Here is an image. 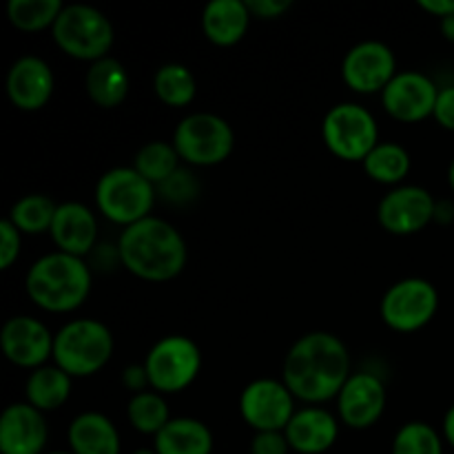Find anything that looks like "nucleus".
Instances as JSON below:
<instances>
[{
    "label": "nucleus",
    "mask_w": 454,
    "mask_h": 454,
    "mask_svg": "<svg viewBox=\"0 0 454 454\" xmlns=\"http://www.w3.org/2000/svg\"><path fill=\"white\" fill-rule=\"evenodd\" d=\"M340 417L322 406H304L293 415L284 434L297 454H324L340 439Z\"/></svg>",
    "instance_id": "6ab92c4d"
},
{
    "label": "nucleus",
    "mask_w": 454,
    "mask_h": 454,
    "mask_svg": "<svg viewBox=\"0 0 454 454\" xmlns=\"http://www.w3.org/2000/svg\"><path fill=\"white\" fill-rule=\"evenodd\" d=\"M454 220V204L450 200H437V207H434V222L439 224H450Z\"/></svg>",
    "instance_id": "ea45409f"
},
{
    "label": "nucleus",
    "mask_w": 454,
    "mask_h": 454,
    "mask_svg": "<svg viewBox=\"0 0 454 454\" xmlns=\"http://www.w3.org/2000/svg\"><path fill=\"white\" fill-rule=\"evenodd\" d=\"M122 266L145 282H171L184 270L189 251L180 231L162 217H146L120 233Z\"/></svg>",
    "instance_id": "f03ea898"
},
{
    "label": "nucleus",
    "mask_w": 454,
    "mask_h": 454,
    "mask_svg": "<svg viewBox=\"0 0 454 454\" xmlns=\"http://www.w3.org/2000/svg\"><path fill=\"white\" fill-rule=\"evenodd\" d=\"M439 29H442V35L448 40V43H454V13L448 18H442Z\"/></svg>",
    "instance_id": "79ce46f5"
},
{
    "label": "nucleus",
    "mask_w": 454,
    "mask_h": 454,
    "mask_svg": "<svg viewBox=\"0 0 454 454\" xmlns=\"http://www.w3.org/2000/svg\"><path fill=\"white\" fill-rule=\"evenodd\" d=\"M388 403V390L377 372L357 371L337 395V417L353 430H368L381 419Z\"/></svg>",
    "instance_id": "4468645a"
},
{
    "label": "nucleus",
    "mask_w": 454,
    "mask_h": 454,
    "mask_svg": "<svg viewBox=\"0 0 454 454\" xmlns=\"http://www.w3.org/2000/svg\"><path fill=\"white\" fill-rule=\"evenodd\" d=\"M322 140L333 155L346 162H364L380 145V124L368 106L340 102L324 115Z\"/></svg>",
    "instance_id": "6e6552de"
},
{
    "label": "nucleus",
    "mask_w": 454,
    "mask_h": 454,
    "mask_svg": "<svg viewBox=\"0 0 454 454\" xmlns=\"http://www.w3.org/2000/svg\"><path fill=\"white\" fill-rule=\"evenodd\" d=\"M151 390L176 395L189 388L202 371V350L191 337L167 335L155 341L145 357Z\"/></svg>",
    "instance_id": "1a4fd4ad"
},
{
    "label": "nucleus",
    "mask_w": 454,
    "mask_h": 454,
    "mask_svg": "<svg viewBox=\"0 0 454 454\" xmlns=\"http://www.w3.org/2000/svg\"><path fill=\"white\" fill-rule=\"evenodd\" d=\"M437 200L419 184H402L390 189L377 204L381 229L393 235H415L434 222Z\"/></svg>",
    "instance_id": "ddd939ff"
},
{
    "label": "nucleus",
    "mask_w": 454,
    "mask_h": 454,
    "mask_svg": "<svg viewBox=\"0 0 454 454\" xmlns=\"http://www.w3.org/2000/svg\"><path fill=\"white\" fill-rule=\"evenodd\" d=\"M7 96L20 111H40L49 105L56 89V78L44 58L27 53L20 56L7 71Z\"/></svg>",
    "instance_id": "f3484780"
},
{
    "label": "nucleus",
    "mask_w": 454,
    "mask_h": 454,
    "mask_svg": "<svg viewBox=\"0 0 454 454\" xmlns=\"http://www.w3.org/2000/svg\"><path fill=\"white\" fill-rule=\"evenodd\" d=\"M395 51L381 40H362L346 51L341 60V78L355 93H381L397 75Z\"/></svg>",
    "instance_id": "f8f14e48"
},
{
    "label": "nucleus",
    "mask_w": 454,
    "mask_h": 454,
    "mask_svg": "<svg viewBox=\"0 0 454 454\" xmlns=\"http://www.w3.org/2000/svg\"><path fill=\"white\" fill-rule=\"evenodd\" d=\"M180 153L173 146V142L151 140L136 153L133 168L158 189L162 182H167L180 168Z\"/></svg>",
    "instance_id": "c85d7f7f"
},
{
    "label": "nucleus",
    "mask_w": 454,
    "mask_h": 454,
    "mask_svg": "<svg viewBox=\"0 0 454 454\" xmlns=\"http://www.w3.org/2000/svg\"><path fill=\"white\" fill-rule=\"evenodd\" d=\"M158 189L133 167H114L96 184V207L109 222L131 226L151 217Z\"/></svg>",
    "instance_id": "39448f33"
},
{
    "label": "nucleus",
    "mask_w": 454,
    "mask_h": 454,
    "mask_svg": "<svg viewBox=\"0 0 454 454\" xmlns=\"http://www.w3.org/2000/svg\"><path fill=\"white\" fill-rule=\"evenodd\" d=\"M51 34L60 51L89 65L109 56L115 40L109 16L82 3L65 4Z\"/></svg>",
    "instance_id": "423d86ee"
},
{
    "label": "nucleus",
    "mask_w": 454,
    "mask_h": 454,
    "mask_svg": "<svg viewBox=\"0 0 454 454\" xmlns=\"http://www.w3.org/2000/svg\"><path fill=\"white\" fill-rule=\"evenodd\" d=\"M133 454H158V452H155V448H137Z\"/></svg>",
    "instance_id": "c03bdc74"
},
{
    "label": "nucleus",
    "mask_w": 454,
    "mask_h": 454,
    "mask_svg": "<svg viewBox=\"0 0 454 454\" xmlns=\"http://www.w3.org/2000/svg\"><path fill=\"white\" fill-rule=\"evenodd\" d=\"M390 454H443V434L426 421H406L395 433Z\"/></svg>",
    "instance_id": "2f4dec72"
},
{
    "label": "nucleus",
    "mask_w": 454,
    "mask_h": 454,
    "mask_svg": "<svg viewBox=\"0 0 454 454\" xmlns=\"http://www.w3.org/2000/svg\"><path fill=\"white\" fill-rule=\"evenodd\" d=\"M293 452L284 433H255L251 442V454H288Z\"/></svg>",
    "instance_id": "f704fd0d"
},
{
    "label": "nucleus",
    "mask_w": 454,
    "mask_h": 454,
    "mask_svg": "<svg viewBox=\"0 0 454 454\" xmlns=\"http://www.w3.org/2000/svg\"><path fill=\"white\" fill-rule=\"evenodd\" d=\"M353 375L348 346L328 331H313L295 340L282 366V381L297 402L322 406L337 399Z\"/></svg>",
    "instance_id": "f257e3e1"
},
{
    "label": "nucleus",
    "mask_w": 454,
    "mask_h": 454,
    "mask_svg": "<svg viewBox=\"0 0 454 454\" xmlns=\"http://www.w3.org/2000/svg\"><path fill=\"white\" fill-rule=\"evenodd\" d=\"M153 91L160 102L167 106L180 109L189 106L198 96V80L189 67L180 62H167L153 75Z\"/></svg>",
    "instance_id": "bb28decb"
},
{
    "label": "nucleus",
    "mask_w": 454,
    "mask_h": 454,
    "mask_svg": "<svg viewBox=\"0 0 454 454\" xmlns=\"http://www.w3.org/2000/svg\"><path fill=\"white\" fill-rule=\"evenodd\" d=\"M127 419L136 433L155 437L173 417L168 415V403L164 395L145 390V393L131 395L127 403Z\"/></svg>",
    "instance_id": "c756f323"
},
{
    "label": "nucleus",
    "mask_w": 454,
    "mask_h": 454,
    "mask_svg": "<svg viewBox=\"0 0 454 454\" xmlns=\"http://www.w3.org/2000/svg\"><path fill=\"white\" fill-rule=\"evenodd\" d=\"M53 335L40 319L31 315H13L3 324L0 331V346L3 355L18 368L35 371L47 366L53 357Z\"/></svg>",
    "instance_id": "2eb2a0df"
},
{
    "label": "nucleus",
    "mask_w": 454,
    "mask_h": 454,
    "mask_svg": "<svg viewBox=\"0 0 454 454\" xmlns=\"http://www.w3.org/2000/svg\"><path fill=\"white\" fill-rule=\"evenodd\" d=\"M443 442L454 448V403L448 408L446 415H443Z\"/></svg>",
    "instance_id": "a19ab883"
},
{
    "label": "nucleus",
    "mask_w": 454,
    "mask_h": 454,
    "mask_svg": "<svg viewBox=\"0 0 454 454\" xmlns=\"http://www.w3.org/2000/svg\"><path fill=\"white\" fill-rule=\"evenodd\" d=\"M129 71L118 58L106 56L89 65L84 75V89L89 100L100 109H115L122 105L129 96Z\"/></svg>",
    "instance_id": "5701e85b"
},
{
    "label": "nucleus",
    "mask_w": 454,
    "mask_h": 454,
    "mask_svg": "<svg viewBox=\"0 0 454 454\" xmlns=\"http://www.w3.org/2000/svg\"><path fill=\"white\" fill-rule=\"evenodd\" d=\"M74 390V377L67 375L56 364H47L29 372L25 381L27 403L40 412H53L65 406Z\"/></svg>",
    "instance_id": "393cba45"
},
{
    "label": "nucleus",
    "mask_w": 454,
    "mask_h": 454,
    "mask_svg": "<svg viewBox=\"0 0 454 454\" xmlns=\"http://www.w3.org/2000/svg\"><path fill=\"white\" fill-rule=\"evenodd\" d=\"M439 310V291L426 278H403L380 301L381 322L395 333H417L428 326Z\"/></svg>",
    "instance_id": "9d476101"
},
{
    "label": "nucleus",
    "mask_w": 454,
    "mask_h": 454,
    "mask_svg": "<svg viewBox=\"0 0 454 454\" xmlns=\"http://www.w3.org/2000/svg\"><path fill=\"white\" fill-rule=\"evenodd\" d=\"M91 266L82 257L51 251L38 257L25 275V291L38 309L65 315L78 310L91 295Z\"/></svg>",
    "instance_id": "7ed1b4c3"
},
{
    "label": "nucleus",
    "mask_w": 454,
    "mask_h": 454,
    "mask_svg": "<svg viewBox=\"0 0 454 454\" xmlns=\"http://www.w3.org/2000/svg\"><path fill=\"white\" fill-rule=\"evenodd\" d=\"M47 439L44 412L27 402L4 408L0 417V454H44Z\"/></svg>",
    "instance_id": "a211bd4d"
},
{
    "label": "nucleus",
    "mask_w": 454,
    "mask_h": 454,
    "mask_svg": "<svg viewBox=\"0 0 454 454\" xmlns=\"http://www.w3.org/2000/svg\"><path fill=\"white\" fill-rule=\"evenodd\" d=\"M62 0H9L7 3V18L18 31L25 34H35L44 31L60 18Z\"/></svg>",
    "instance_id": "7c9ffc66"
},
{
    "label": "nucleus",
    "mask_w": 454,
    "mask_h": 454,
    "mask_svg": "<svg viewBox=\"0 0 454 454\" xmlns=\"http://www.w3.org/2000/svg\"><path fill=\"white\" fill-rule=\"evenodd\" d=\"M44 454H74L71 450H53V452H44Z\"/></svg>",
    "instance_id": "a18cd8bd"
},
{
    "label": "nucleus",
    "mask_w": 454,
    "mask_h": 454,
    "mask_svg": "<svg viewBox=\"0 0 454 454\" xmlns=\"http://www.w3.org/2000/svg\"><path fill=\"white\" fill-rule=\"evenodd\" d=\"M419 7L426 13L437 16L442 20V18H448L454 13V0H419Z\"/></svg>",
    "instance_id": "58836bf2"
},
{
    "label": "nucleus",
    "mask_w": 454,
    "mask_h": 454,
    "mask_svg": "<svg viewBox=\"0 0 454 454\" xmlns=\"http://www.w3.org/2000/svg\"><path fill=\"white\" fill-rule=\"evenodd\" d=\"M22 251V233L4 217L0 222V269H12Z\"/></svg>",
    "instance_id": "72a5a7b5"
},
{
    "label": "nucleus",
    "mask_w": 454,
    "mask_h": 454,
    "mask_svg": "<svg viewBox=\"0 0 454 454\" xmlns=\"http://www.w3.org/2000/svg\"><path fill=\"white\" fill-rule=\"evenodd\" d=\"M158 195L173 207H184L200 195V182L189 168L180 167L167 182L158 186Z\"/></svg>",
    "instance_id": "473e14b6"
},
{
    "label": "nucleus",
    "mask_w": 454,
    "mask_h": 454,
    "mask_svg": "<svg viewBox=\"0 0 454 454\" xmlns=\"http://www.w3.org/2000/svg\"><path fill=\"white\" fill-rule=\"evenodd\" d=\"M448 184H450V189L454 191V160L450 162V167H448Z\"/></svg>",
    "instance_id": "37998d69"
},
{
    "label": "nucleus",
    "mask_w": 454,
    "mask_h": 454,
    "mask_svg": "<svg viewBox=\"0 0 454 454\" xmlns=\"http://www.w3.org/2000/svg\"><path fill=\"white\" fill-rule=\"evenodd\" d=\"M247 0H211L202 12V31L208 43L217 47H233L251 27Z\"/></svg>",
    "instance_id": "4be33fe9"
},
{
    "label": "nucleus",
    "mask_w": 454,
    "mask_h": 454,
    "mask_svg": "<svg viewBox=\"0 0 454 454\" xmlns=\"http://www.w3.org/2000/svg\"><path fill=\"white\" fill-rule=\"evenodd\" d=\"M56 251L69 253L75 257H89L98 247V220L96 213L82 202L58 204L51 231Z\"/></svg>",
    "instance_id": "aec40b11"
},
{
    "label": "nucleus",
    "mask_w": 454,
    "mask_h": 454,
    "mask_svg": "<svg viewBox=\"0 0 454 454\" xmlns=\"http://www.w3.org/2000/svg\"><path fill=\"white\" fill-rule=\"evenodd\" d=\"M433 118L437 120L439 127L454 131V84L439 87L437 102H434Z\"/></svg>",
    "instance_id": "c9c22d12"
},
{
    "label": "nucleus",
    "mask_w": 454,
    "mask_h": 454,
    "mask_svg": "<svg viewBox=\"0 0 454 454\" xmlns=\"http://www.w3.org/2000/svg\"><path fill=\"white\" fill-rule=\"evenodd\" d=\"M247 7L253 18L275 20V18L284 16L293 7V3L291 0H247Z\"/></svg>",
    "instance_id": "e433bc0d"
},
{
    "label": "nucleus",
    "mask_w": 454,
    "mask_h": 454,
    "mask_svg": "<svg viewBox=\"0 0 454 454\" xmlns=\"http://www.w3.org/2000/svg\"><path fill=\"white\" fill-rule=\"evenodd\" d=\"M439 87L421 71H399L381 91V105L390 118L399 122H421L430 118L437 102Z\"/></svg>",
    "instance_id": "dca6fc26"
},
{
    "label": "nucleus",
    "mask_w": 454,
    "mask_h": 454,
    "mask_svg": "<svg viewBox=\"0 0 454 454\" xmlns=\"http://www.w3.org/2000/svg\"><path fill=\"white\" fill-rule=\"evenodd\" d=\"M362 167L372 182H380V184L395 189V186H402L403 180L408 177V173H411L412 158L411 151H408L406 146L399 145V142L386 140L380 142V145L366 155Z\"/></svg>",
    "instance_id": "a878e982"
},
{
    "label": "nucleus",
    "mask_w": 454,
    "mask_h": 454,
    "mask_svg": "<svg viewBox=\"0 0 454 454\" xmlns=\"http://www.w3.org/2000/svg\"><path fill=\"white\" fill-rule=\"evenodd\" d=\"M295 395L282 380L260 377L244 386L239 395V415L255 433H284L297 412Z\"/></svg>",
    "instance_id": "9b49d317"
},
{
    "label": "nucleus",
    "mask_w": 454,
    "mask_h": 454,
    "mask_svg": "<svg viewBox=\"0 0 454 454\" xmlns=\"http://www.w3.org/2000/svg\"><path fill=\"white\" fill-rule=\"evenodd\" d=\"M213 446L211 428L195 417H173L153 437L158 454H211Z\"/></svg>",
    "instance_id": "b1692460"
},
{
    "label": "nucleus",
    "mask_w": 454,
    "mask_h": 454,
    "mask_svg": "<svg viewBox=\"0 0 454 454\" xmlns=\"http://www.w3.org/2000/svg\"><path fill=\"white\" fill-rule=\"evenodd\" d=\"M114 333L105 322L80 317L67 322L53 340V364L69 377H91L114 357Z\"/></svg>",
    "instance_id": "20e7f679"
},
{
    "label": "nucleus",
    "mask_w": 454,
    "mask_h": 454,
    "mask_svg": "<svg viewBox=\"0 0 454 454\" xmlns=\"http://www.w3.org/2000/svg\"><path fill=\"white\" fill-rule=\"evenodd\" d=\"M67 443L74 454H120L122 442L114 421L98 411L80 412L67 428Z\"/></svg>",
    "instance_id": "412c9836"
},
{
    "label": "nucleus",
    "mask_w": 454,
    "mask_h": 454,
    "mask_svg": "<svg viewBox=\"0 0 454 454\" xmlns=\"http://www.w3.org/2000/svg\"><path fill=\"white\" fill-rule=\"evenodd\" d=\"M58 204L44 193L22 195L18 202H13L7 220L20 231L22 235H40L49 233L56 217Z\"/></svg>",
    "instance_id": "cd10ccee"
},
{
    "label": "nucleus",
    "mask_w": 454,
    "mask_h": 454,
    "mask_svg": "<svg viewBox=\"0 0 454 454\" xmlns=\"http://www.w3.org/2000/svg\"><path fill=\"white\" fill-rule=\"evenodd\" d=\"M120 380H122V386L131 395L151 390L149 375H146L145 364H129V366L122 371V377H120Z\"/></svg>",
    "instance_id": "4c0bfd02"
},
{
    "label": "nucleus",
    "mask_w": 454,
    "mask_h": 454,
    "mask_svg": "<svg viewBox=\"0 0 454 454\" xmlns=\"http://www.w3.org/2000/svg\"><path fill=\"white\" fill-rule=\"evenodd\" d=\"M171 142L189 167H215L233 153L235 131L222 115L195 111L177 122Z\"/></svg>",
    "instance_id": "0eeeda50"
}]
</instances>
